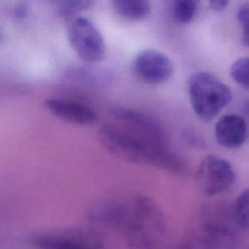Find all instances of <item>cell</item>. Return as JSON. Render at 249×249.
I'll return each instance as SVG.
<instances>
[{
  "mask_svg": "<svg viewBox=\"0 0 249 249\" xmlns=\"http://www.w3.org/2000/svg\"><path fill=\"white\" fill-rule=\"evenodd\" d=\"M113 114L119 123L106 124L98 131L101 145L110 154L129 162L182 169L181 160L166 149L162 130L153 120L126 108H115Z\"/></svg>",
  "mask_w": 249,
  "mask_h": 249,
  "instance_id": "obj_1",
  "label": "cell"
},
{
  "mask_svg": "<svg viewBox=\"0 0 249 249\" xmlns=\"http://www.w3.org/2000/svg\"><path fill=\"white\" fill-rule=\"evenodd\" d=\"M188 95L194 113L204 122L214 119L232 97L231 89L206 71L196 72L189 78Z\"/></svg>",
  "mask_w": 249,
  "mask_h": 249,
  "instance_id": "obj_2",
  "label": "cell"
},
{
  "mask_svg": "<svg viewBox=\"0 0 249 249\" xmlns=\"http://www.w3.org/2000/svg\"><path fill=\"white\" fill-rule=\"evenodd\" d=\"M69 45L86 62H98L106 55L104 39L97 27L87 18H74L67 29Z\"/></svg>",
  "mask_w": 249,
  "mask_h": 249,
  "instance_id": "obj_3",
  "label": "cell"
},
{
  "mask_svg": "<svg viewBox=\"0 0 249 249\" xmlns=\"http://www.w3.org/2000/svg\"><path fill=\"white\" fill-rule=\"evenodd\" d=\"M196 179L204 195L215 196L231 187L235 173L228 160L216 156H208L200 161Z\"/></svg>",
  "mask_w": 249,
  "mask_h": 249,
  "instance_id": "obj_4",
  "label": "cell"
},
{
  "mask_svg": "<svg viewBox=\"0 0 249 249\" xmlns=\"http://www.w3.org/2000/svg\"><path fill=\"white\" fill-rule=\"evenodd\" d=\"M132 69L135 76L148 85L162 84L168 81L174 73L171 59L162 52L155 49L140 51L133 59Z\"/></svg>",
  "mask_w": 249,
  "mask_h": 249,
  "instance_id": "obj_5",
  "label": "cell"
},
{
  "mask_svg": "<svg viewBox=\"0 0 249 249\" xmlns=\"http://www.w3.org/2000/svg\"><path fill=\"white\" fill-rule=\"evenodd\" d=\"M45 108L57 119L69 124H89L97 120L96 113L88 105L65 98H47Z\"/></svg>",
  "mask_w": 249,
  "mask_h": 249,
  "instance_id": "obj_6",
  "label": "cell"
},
{
  "mask_svg": "<svg viewBox=\"0 0 249 249\" xmlns=\"http://www.w3.org/2000/svg\"><path fill=\"white\" fill-rule=\"evenodd\" d=\"M217 142L227 148L234 149L241 146L247 138L246 122L238 115L228 114L221 117L215 125Z\"/></svg>",
  "mask_w": 249,
  "mask_h": 249,
  "instance_id": "obj_7",
  "label": "cell"
},
{
  "mask_svg": "<svg viewBox=\"0 0 249 249\" xmlns=\"http://www.w3.org/2000/svg\"><path fill=\"white\" fill-rule=\"evenodd\" d=\"M112 6L118 15L133 20L146 18L151 12L150 2L145 0H115Z\"/></svg>",
  "mask_w": 249,
  "mask_h": 249,
  "instance_id": "obj_8",
  "label": "cell"
},
{
  "mask_svg": "<svg viewBox=\"0 0 249 249\" xmlns=\"http://www.w3.org/2000/svg\"><path fill=\"white\" fill-rule=\"evenodd\" d=\"M197 1L176 0L173 2L172 12L174 18L180 23H189L193 20L197 10Z\"/></svg>",
  "mask_w": 249,
  "mask_h": 249,
  "instance_id": "obj_9",
  "label": "cell"
},
{
  "mask_svg": "<svg viewBox=\"0 0 249 249\" xmlns=\"http://www.w3.org/2000/svg\"><path fill=\"white\" fill-rule=\"evenodd\" d=\"M233 218L240 228L249 229V189L242 192L236 198L233 206Z\"/></svg>",
  "mask_w": 249,
  "mask_h": 249,
  "instance_id": "obj_10",
  "label": "cell"
},
{
  "mask_svg": "<svg viewBox=\"0 0 249 249\" xmlns=\"http://www.w3.org/2000/svg\"><path fill=\"white\" fill-rule=\"evenodd\" d=\"M232 79L241 87L249 89V57H240L231 66Z\"/></svg>",
  "mask_w": 249,
  "mask_h": 249,
  "instance_id": "obj_11",
  "label": "cell"
},
{
  "mask_svg": "<svg viewBox=\"0 0 249 249\" xmlns=\"http://www.w3.org/2000/svg\"><path fill=\"white\" fill-rule=\"evenodd\" d=\"M90 5V1H60L57 3L56 10L59 16L69 18L87 10Z\"/></svg>",
  "mask_w": 249,
  "mask_h": 249,
  "instance_id": "obj_12",
  "label": "cell"
},
{
  "mask_svg": "<svg viewBox=\"0 0 249 249\" xmlns=\"http://www.w3.org/2000/svg\"><path fill=\"white\" fill-rule=\"evenodd\" d=\"M236 17L241 26L242 43L249 47V4L242 5L238 9Z\"/></svg>",
  "mask_w": 249,
  "mask_h": 249,
  "instance_id": "obj_13",
  "label": "cell"
},
{
  "mask_svg": "<svg viewBox=\"0 0 249 249\" xmlns=\"http://www.w3.org/2000/svg\"><path fill=\"white\" fill-rule=\"evenodd\" d=\"M208 4H209V7L211 10H213L215 12H221L226 9V7L230 4V2L225 1V0H211V1H209Z\"/></svg>",
  "mask_w": 249,
  "mask_h": 249,
  "instance_id": "obj_14",
  "label": "cell"
},
{
  "mask_svg": "<svg viewBox=\"0 0 249 249\" xmlns=\"http://www.w3.org/2000/svg\"><path fill=\"white\" fill-rule=\"evenodd\" d=\"M27 13V8L24 4H19L16 6V9L13 12V16L17 18H22Z\"/></svg>",
  "mask_w": 249,
  "mask_h": 249,
  "instance_id": "obj_15",
  "label": "cell"
}]
</instances>
